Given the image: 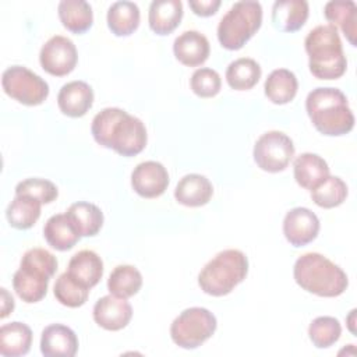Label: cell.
<instances>
[{"instance_id":"1","label":"cell","mask_w":357,"mask_h":357,"mask_svg":"<svg viewBox=\"0 0 357 357\" xmlns=\"http://www.w3.org/2000/svg\"><path fill=\"white\" fill-rule=\"evenodd\" d=\"M93 139L121 156H135L144 151L148 134L145 124L119 107H106L92 120Z\"/></svg>"},{"instance_id":"2","label":"cell","mask_w":357,"mask_h":357,"mask_svg":"<svg viewBox=\"0 0 357 357\" xmlns=\"http://www.w3.org/2000/svg\"><path fill=\"white\" fill-rule=\"evenodd\" d=\"M305 110L314 127L324 135L339 137L354 127V114L346 95L331 86L312 89L305 99Z\"/></svg>"},{"instance_id":"3","label":"cell","mask_w":357,"mask_h":357,"mask_svg":"<svg viewBox=\"0 0 357 357\" xmlns=\"http://www.w3.org/2000/svg\"><path fill=\"white\" fill-rule=\"evenodd\" d=\"M304 46L310 71L315 78L336 79L346 73L347 60L335 25H318L311 29L305 36Z\"/></svg>"},{"instance_id":"4","label":"cell","mask_w":357,"mask_h":357,"mask_svg":"<svg viewBox=\"0 0 357 357\" xmlns=\"http://www.w3.org/2000/svg\"><path fill=\"white\" fill-rule=\"evenodd\" d=\"M293 276L303 290L319 297H337L349 286L343 269L318 252H307L298 257L293 268Z\"/></svg>"},{"instance_id":"5","label":"cell","mask_w":357,"mask_h":357,"mask_svg":"<svg viewBox=\"0 0 357 357\" xmlns=\"http://www.w3.org/2000/svg\"><path fill=\"white\" fill-rule=\"evenodd\" d=\"M57 271L56 257L45 248H31L22 258L13 276V287L25 303H38L46 293L50 278Z\"/></svg>"},{"instance_id":"6","label":"cell","mask_w":357,"mask_h":357,"mask_svg":"<svg viewBox=\"0 0 357 357\" xmlns=\"http://www.w3.org/2000/svg\"><path fill=\"white\" fill-rule=\"evenodd\" d=\"M248 273V258L240 250H223L199 272L198 284L209 296L222 297L240 284Z\"/></svg>"},{"instance_id":"7","label":"cell","mask_w":357,"mask_h":357,"mask_svg":"<svg viewBox=\"0 0 357 357\" xmlns=\"http://www.w3.org/2000/svg\"><path fill=\"white\" fill-rule=\"evenodd\" d=\"M261 24L262 7L259 1H237L219 21V43L227 50H238L255 35Z\"/></svg>"},{"instance_id":"8","label":"cell","mask_w":357,"mask_h":357,"mask_svg":"<svg viewBox=\"0 0 357 357\" xmlns=\"http://www.w3.org/2000/svg\"><path fill=\"white\" fill-rule=\"evenodd\" d=\"M216 317L206 308L191 307L180 312L170 325L172 340L183 349H197L216 331Z\"/></svg>"},{"instance_id":"9","label":"cell","mask_w":357,"mask_h":357,"mask_svg":"<svg viewBox=\"0 0 357 357\" xmlns=\"http://www.w3.org/2000/svg\"><path fill=\"white\" fill-rule=\"evenodd\" d=\"M4 92L26 106H38L49 96L47 82L24 66H11L1 77Z\"/></svg>"},{"instance_id":"10","label":"cell","mask_w":357,"mask_h":357,"mask_svg":"<svg viewBox=\"0 0 357 357\" xmlns=\"http://www.w3.org/2000/svg\"><path fill=\"white\" fill-rule=\"evenodd\" d=\"M252 155L259 169L278 173L284 170L293 159L294 145L291 138L284 132L268 131L257 139Z\"/></svg>"},{"instance_id":"11","label":"cell","mask_w":357,"mask_h":357,"mask_svg":"<svg viewBox=\"0 0 357 357\" xmlns=\"http://www.w3.org/2000/svg\"><path fill=\"white\" fill-rule=\"evenodd\" d=\"M39 61L42 68L50 75L64 77L77 66V47L71 39L63 35H54L42 46Z\"/></svg>"},{"instance_id":"12","label":"cell","mask_w":357,"mask_h":357,"mask_svg":"<svg viewBox=\"0 0 357 357\" xmlns=\"http://www.w3.org/2000/svg\"><path fill=\"white\" fill-rule=\"evenodd\" d=\"M319 231V219L308 208L290 209L283 220V234L293 247H304L314 241Z\"/></svg>"},{"instance_id":"13","label":"cell","mask_w":357,"mask_h":357,"mask_svg":"<svg viewBox=\"0 0 357 357\" xmlns=\"http://www.w3.org/2000/svg\"><path fill=\"white\" fill-rule=\"evenodd\" d=\"M131 185L138 195L144 198H156L166 191L169 185V173L162 163L146 160L137 165L132 170Z\"/></svg>"},{"instance_id":"14","label":"cell","mask_w":357,"mask_h":357,"mask_svg":"<svg viewBox=\"0 0 357 357\" xmlns=\"http://www.w3.org/2000/svg\"><path fill=\"white\" fill-rule=\"evenodd\" d=\"M132 308L127 298L113 294L100 297L93 305V321L106 331H120L128 325Z\"/></svg>"},{"instance_id":"15","label":"cell","mask_w":357,"mask_h":357,"mask_svg":"<svg viewBox=\"0 0 357 357\" xmlns=\"http://www.w3.org/2000/svg\"><path fill=\"white\" fill-rule=\"evenodd\" d=\"M77 350L78 337L71 328L52 324L42 331L40 351L45 357H73Z\"/></svg>"},{"instance_id":"16","label":"cell","mask_w":357,"mask_h":357,"mask_svg":"<svg viewBox=\"0 0 357 357\" xmlns=\"http://www.w3.org/2000/svg\"><path fill=\"white\" fill-rule=\"evenodd\" d=\"M57 105L68 117H82L93 105V91L84 81L64 84L57 95Z\"/></svg>"},{"instance_id":"17","label":"cell","mask_w":357,"mask_h":357,"mask_svg":"<svg viewBox=\"0 0 357 357\" xmlns=\"http://www.w3.org/2000/svg\"><path fill=\"white\" fill-rule=\"evenodd\" d=\"M211 46L205 35L198 31H184L173 43L176 59L188 67H197L205 63L209 57Z\"/></svg>"},{"instance_id":"18","label":"cell","mask_w":357,"mask_h":357,"mask_svg":"<svg viewBox=\"0 0 357 357\" xmlns=\"http://www.w3.org/2000/svg\"><path fill=\"white\" fill-rule=\"evenodd\" d=\"M308 18L305 0H278L272 6V24L280 32L301 29Z\"/></svg>"},{"instance_id":"19","label":"cell","mask_w":357,"mask_h":357,"mask_svg":"<svg viewBox=\"0 0 357 357\" xmlns=\"http://www.w3.org/2000/svg\"><path fill=\"white\" fill-rule=\"evenodd\" d=\"M213 194V187L209 178L202 174H185L176 185L174 198L178 204L185 206H202L209 202Z\"/></svg>"},{"instance_id":"20","label":"cell","mask_w":357,"mask_h":357,"mask_svg":"<svg viewBox=\"0 0 357 357\" xmlns=\"http://www.w3.org/2000/svg\"><path fill=\"white\" fill-rule=\"evenodd\" d=\"M183 18V3L180 0H153L149 6V28L158 35L172 33Z\"/></svg>"},{"instance_id":"21","label":"cell","mask_w":357,"mask_h":357,"mask_svg":"<svg viewBox=\"0 0 357 357\" xmlns=\"http://www.w3.org/2000/svg\"><path fill=\"white\" fill-rule=\"evenodd\" d=\"M67 272L82 286L91 289L99 283L103 275V261L92 250L74 254L68 262Z\"/></svg>"},{"instance_id":"22","label":"cell","mask_w":357,"mask_h":357,"mask_svg":"<svg viewBox=\"0 0 357 357\" xmlns=\"http://www.w3.org/2000/svg\"><path fill=\"white\" fill-rule=\"evenodd\" d=\"M293 172L297 184L311 191L329 176V166L319 155L304 152L296 158Z\"/></svg>"},{"instance_id":"23","label":"cell","mask_w":357,"mask_h":357,"mask_svg":"<svg viewBox=\"0 0 357 357\" xmlns=\"http://www.w3.org/2000/svg\"><path fill=\"white\" fill-rule=\"evenodd\" d=\"M66 215L81 237L96 236L103 226V213L100 208L91 202H74L70 205Z\"/></svg>"},{"instance_id":"24","label":"cell","mask_w":357,"mask_h":357,"mask_svg":"<svg viewBox=\"0 0 357 357\" xmlns=\"http://www.w3.org/2000/svg\"><path fill=\"white\" fill-rule=\"evenodd\" d=\"M43 236L47 244L57 251L71 250L81 238L66 213L50 216L45 223Z\"/></svg>"},{"instance_id":"25","label":"cell","mask_w":357,"mask_h":357,"mask_svg":"<svg viewBox=\"0 0 357 357\" xmlns=\"http://www.w3.org/2000/svg\"><path fill=\"white\" fill-rule=\"evenodd\" d=\"M32 344V331L26 324L10 322L0 328V354L4 357H18L29 351Z\"/></svg>"},{"instance_id":"26","label":"cell","mask_w":357,"mask_h":357,"mask_svg":"<svg viewBox=\"0 0 357 357\" xmlns=\"http://www.w3.org/2000/svg\"><path fill=\"white\" fill-rule=\"evenodd\" d=\"M57 11L63 26L73 33H84L92 26V7L85 0H61Z\"/></svg>"},{"instance_id":"27","label":"cell","mask_w":357,"mask_h":357,"mask_svg":"<svg viewBox=\"0 0 357 357\" xmlns=\"http://www.w3.org/2000/svg\"><path fill=\"white\" fill-rule=\"evenodd\" d=\"M324 14L332 25H337L350 45L356 46L357 35V6L351 0H332L325 4Z\"/></svg>"},{"instance_id":"28","label":"cell","mask_w":357,"mask_h":357,"mask_svg":"<svg viewBox=\"0 0 357 357\" xmlns=\"http://www.w3.org/2000/svg\"><path fill=\"white\" fill-rule=\"evenodd\" d=\"M297 77L287 68L273 70L264 84L265 96L275 105H286L291 102L297 93Z\"/></svg>"},{"instance_id":"29","label":"cell","mask_w":357,"mask_h":357,"mask_svg":"<svg viewBox=\"0 0 357 357\" xmlns=\"http://www.w3.org/2000/svg\"><path fill=\"white\" fill-rule=\"evenodd\" d=\"M139 8L134 1H114L107 10V26L116 36H128L139 25Z\"/></svg>"},{"instance_id":"30","label":"cell","mask_w":357,"mask_h":357,"mask_svg":"<svg viewBox=\"0 0 357 357\" xmlns=\"http://www.w3.org/2000/svg\"><path fill=\"white\" fill-rule=\"evenodd\" d=\"M42 202L28 195H15L7 206L6 216L11 227L18 230L31 229L40 216Z\"/></svg>"},{"instance_id":"31","label":"cell","mask_w":357,"mask_h":357,"mask_svg":"<svg viewBox=\"0 0 357 357\" xmlns=\"http://www.w3.org/2000/svg\"><path fill=\"white\" fill-rule=\"evenodd\" d=\"M259 64L248 57H241L231 61L226 70V81L236 91H248L257 85L261 78Z\"/></svg>"},{"instance_id":"32","label":"cell","mask_w":357,"mask_h":357,"mask_svg":"<svg viewBox=\"0 0 357 357\" xmlns=\"http://www.w3.org/2000/svg\"><path fill=\"white\" fill-rule=\"evenodd\" d=\"M142 286V275L132 265H119L116 266L109 279H107V290L110 294L130 298L139 291Z\"/></svg>"},{"instance_id":"33","label":"cell","mask_w":357,"mask_h":357,"mask_svg":"<svg viewBox=\"0 0 357 357\" xmlns=\"http://www.w3.org/2000/svg\"><path fill=\"white\" fill-rule=\"evenodd\" d=\"M347 185L337 176H328L311 190V199L321 208L329 209L342 205L347 198Z\"/></svg>"},{"instance_id":"34","label":"cell","mask_w":357,"mask_h":357,"mask_svg":"<svg viewBox=\"0 0 357 357\" xmlns=\"http://www.w3.org/2000/svg\"><path fill=\"white\" fill-rule=\"evenodd\" d=\"M53 293L56 300L70 308L81 307L86 303L89 296V289L78 283L67 271L61 273L54 283Z\"/></svg>"},{"instance_id":"35","label":"cell","mask_w":357,"mask_h":357,"mask_svg":"<svg viewBox=\"0 0 357 357\" xmlns=\"http://www.w3.org/2000/svg\"><path fill=\"white\" fill-rule=\"evenodd\" d=\"M342 335L340 322L333 317H318L308 326V336L318 349H328L335 344Z\"/></svg>"},{"instance_id":"36","label":"cell","mask_w":357,"mask_h":357,"mask_svg":"<svg viewBox=\"0 0 357 357\" xmlns=\"http://www.w3.org/2000/svg\"><path fill=\"white\" fill-rule=\"evenodd\" d=\"M15 195H28L36 198L42 204H50L57 198L59 190L52 181L33 177L20 181L15 187Z\"/></svg>"},{"instance_id":"37","label":"cell","mask_w":357,"mask_h":357,"mask_svg":"<svg viewBox=\"0 0 357 357\" xmlns=\"http://www.w3.org/2000/svg\"><path fill=\"white\" fill-rule=\"evenodd\" d=\"M190 86L192 92L199 98H213L222 88V79L218 71L213 68L202 67L192 73Z\"/></svg>"},{"instance_id":"38","label":"cell","mask_w":357,"mask_h":357,"mask_svg":"<svg viewBox=\"0 0 357 357\" xmlns=\"http://www.w3.org/2000/svg\"><path fill=\"white\" fill-rule=\"evenodd\" d=\"M188 4L194 14L201 17L213 15L220 7V0H188Z\"/></svg>"},{"instance_id":"39","label":"cell","mask_w":357,"mask_h":357,"mask_svg":"<svg viewBox=\"0 0 357 357\" xmlns=\"http://www.w3.org/2000/svg\"><path fill=\"white\" fill-rule=\"evenodd\" d=\"M14 310V298L13 296L7 291V289L1 287V318H6L10 312Z\"/></svg>"}]
</instances>
